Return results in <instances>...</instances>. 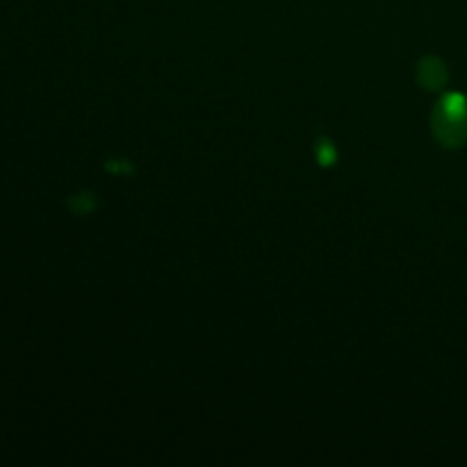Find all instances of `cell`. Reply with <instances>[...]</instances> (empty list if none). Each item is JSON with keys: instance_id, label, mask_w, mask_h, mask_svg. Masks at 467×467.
I'll use <instances>...</instances> for the list:
<instances>
[{"instance_id": "6da1fadb", "label": "cell", "mask_w": 467, "mask_h": 467, "mask_svg": "<svg viewBox=\"0 0 467 467\" xmlns=\"http://www.w3.org/2000/svg\"><path fill=\"white\" fill-rule=\"evenodd\" d=\"M438 132L447 144H461L467 137V103L461 96L442 100L438 112Z\"/></svg>"}]
</instances>
